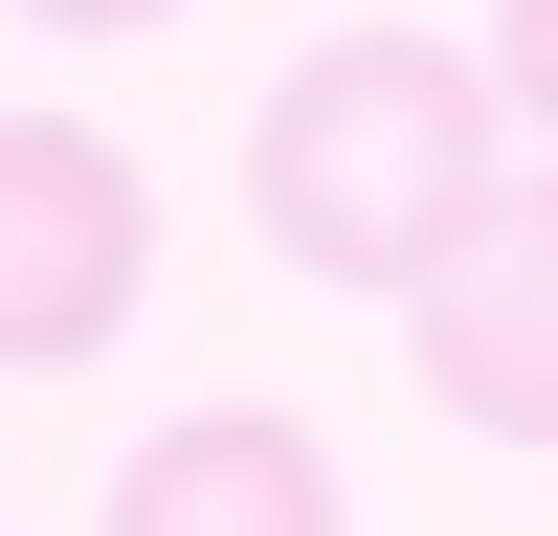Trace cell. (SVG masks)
Segmentation results:
<instances>
[{"mask_svg": "<svg viewBox=\"0 0 558 536\" xmlns=\"http://www.w3.org/2000/svg\"><path fill=\"white\" fill-rule=\"evenodd\" d=\"M402 357L470 447H558V157L447 223V268L402 291Z\"/></svg>", "mask_w": 558, "mask_h": 536, "instance_id": "3", "label": "cell"}, {"mask_svg": "<svg viewBox=\"0 0 558 536\" xmlns=\"http://www.w3.org/2000/svg\"><path fill=\"white\" fill-rule=\"evenodd\" d=\"M134 291H157V179L68 112H0V357L68 380L134 336Z\"/></svg>", "mask_w": 558, "mask_h": 536, "instance_id": "2", "label": "cell"}, {"mask_svg": "<svg viewBox=\"0 0 558 536\" xmlns=\"http://www.w3.org/2000/svg\"><path fill=\"white\" fill-rule=\"evenodd\" d=\"M492 89H514V112L558 134V0H492Z\"/></svg>", "mask_w": 558, "mask_h": 536, "instance_id": "5", "label": "cell"}, {"mask_svg": "<svg viewBox=\"0 0 558 536\" xmlns=\"http://www.w3.org/2000/svg\"><path fill=\"white\" fill-rule=\"evenodd\" d=\"M514 179V89H492V45H447V23H336V45H291V89L246 112V223H268V268H313V291H425L447 268V223Z\"/></svg>", "mask_w": 558, "mask_h": 536, "instance_id": "1", "label": "cell"}, {"mask_svg": "<svg viewBox=\"0 0 558 536\" xmlns=\"http://www.w3.org/2000/svg\"><path fill=\"white\" fill-rule=\"evenodd\" d=\"M89 536H357V491H336V447H313L291 402H179V425L112 470Z\"/></svg>", "mask_w": 558, "mask_h": 536, "instance_id": "4", "label": "cell"}, {"mask_svg": "<svg viewBox=\"0 0 558 536\" xmlns=\"http://www.w3.org/2000/svg\"><path fill=\"white\" fill-rule=\"evenodd\" d=\"M23 23H68V45H157L179 0H23Z\"/></svg>", "mask_w": 558, "mask_h": 536, "instance_id": "6", "label": "cell"}]
</instances>
